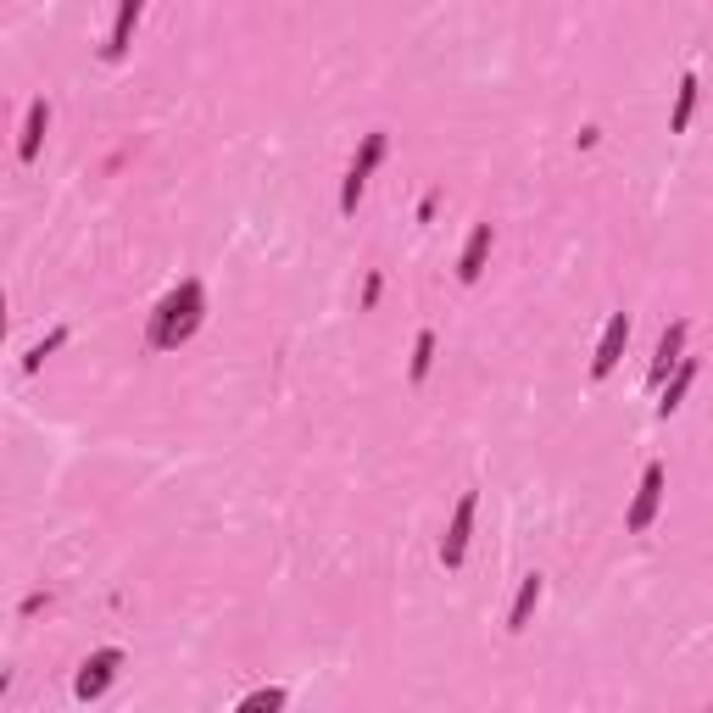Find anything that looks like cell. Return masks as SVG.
I'll use <instances>...</instances> for the list:
<instances>
[{
  "mask_svg": "<svg viewBox=\"0 0 713 713\" xmlns=\"http://www.w3.org/2000/svg\"><path fill=\"white\" fill-rule=\"evenodd\" d=\"M201 307H207L201 285H195V279H184V285L151 312V346L168 351V346H179V340H190L195 329H201Z\"/></svg>",
  "mask_w": 713,
  "mask_h": 713,
  "instance_id": "1",
  "label": "cell"
},
{
  "mask_svg": "<svg viewBox=\"0 0 713 713\" xmlns=\"http://www.w3.org/2000/svg\"><path fill=\"white\" fill-rule=\"evenodd\" d=\"M385 151H390V134H385V129L363 134V151H357V162H351L346 184H340V212H357V201H363V184H368V173H374L379 162H385Z\"/></svg>",
  "mask_w": 713,
  "mask_h": 713,
  "instance_id": "2",
  "label": "cell"
},
{
  "mask_svg": "<svg viewBox=\"0 0 713 713\" xmlns=\"http://www.w3.org/2000/svg\"><path fill=\"white\" fill-rule=\"evenodd\" d=\"M474 513H480V496L463 491L452 524H446V535H441V563H446V569H457V563L468 558V541H474Z\"/></svg>",
  "mask_w": 713,
  "mask_h": 713,
  "instance_id": "3",
  "label": "cell"
},
{
  "mask_svg": "<svg viewBox=\"0 0 713 713\" xmlns=\"http://www.w3.org/2000/svg\"><path fill=\"white\" fill-rule=\"evenodd\" d=\"M117 669H123V652H117V647L90 652V658H84V669H78V697L95 702V697H101V691L117 680Z\"/></svg>",
  "mask_w": 713,
  "mask_h": 713,
  "instance_id": "4",
  "label": "cell"
},
{
  "mask_svg": "<svg viewBox=\"0 0 713 713\" xmlns=\"http://www.w3.org/2000/svg\"><path fill=\"white\" fill-rule=\"evenodd\" d=\"M658 507H663V463H647V474H641V491H636V502H630V513H624V524L641 535L652 519H658Z\"/></svg>",
  "mask_w": 713,
  "mask_h": 713,
  "instance_id": "5",
  "label": "cell"
},
{
  "mask_svg": "<svg viewBox=\"0 0 713 713\" xmlns=\"http://www.w3.org/2000/svg\"><path fill=\"white\" fill-rule=\"evenodd\" d=\"M624 340H630V312H613L608 329H602V340H597V357H591V379H608L613 368H619Z\"/></svg>",
  "mask_w": 713,
  "mask_h": 713,
  "instance_id": "6",
  "label": "cell"
},
{
  "mask_svg": "<svg viewBox=\"0 0 713 713\" xmlns=\"http://www.w3.org/2000/svg\"><path fill=\"white\" fill-rule=\"evenodd\" d=\"M140 17H145V0H117L112 39L101 45V56H106V62H123V56H129V45H134V28H140Z\"/></svg>",
  "mask_w": 713,
  "mask_h": 713,
  "instance_id": "7",
  "label": "cell"
},
{
  "mask_svg": "<svg viewBox=\"0 0 713 713\" xmlns=\"http://www.w3.org/2000/svg\"><path fill=\"white\" fill-rule=\"evenodd\" d=\"M491 240H496V229H491V223H474V234H468L463 257H457V279H463V285H474V279L485 273V257H491Z\"/></svg>",
  "mask_w": 713,
  "mask_h": 713,
  "instance_id": "8",
  "label": "cell"
},
{
  "mask_svg": "<svg viewBox=\"0 0 713 713\" xmlns=\"http://www.w3.org/2000/svg\"><path fill=\"white\" fill-rule=\"evenodd\" d=\"M541 591H546L541 574H524V580H519V597H513V608H507V630H513V636H519V630H530L535 608H541Z\"/></svg>",
  "mask_w": 713,
  "mask_h": 713,
  "instance_id": "9",
  "label": "cell"
},
{
  "mask_svg": "<svg viewBox=\"0 0 713 713\" xmlns=\"http://www.w3.org/2000/svg\"><path fill=\"white\" fill-rule=\"evenodd\" d=\"M686 335H691V324H686V318H675V324L663 329V340H658V363H652V385H663V379H669V368H680V351H686Z\"/></svg>",
  "mask_w": 713,
  "mask_h": 713,
  "instance_id": "10",
  "label": "cell"
},
{
  "mask_svg": "<svg viewBox=\"0 0 713 713\" xmlns=\"http://www.w3.org/2000/svg\"><path fill=\"white\" fill-rule=\"evenodd\" d=\"M45 129H51V101H34L23 117V140H17V162H34L39 145H45Z\"/></svg>",
  "mask_w": 713,
  "mask_h": 713,
  "instance_id": "11",
  "label": "cell"
},
{
  "mask_svg": "<svg viewBox=\"0 0 713 713\" xmlns=\"http://www.w3.org/2000/svg\"><path fill=\"white\" fill-rule=\"evenodd\" d=\"M697 73L680 78V90H675V112H669V134H686L691 129V112H697Z\"/></svg>",
  "mask_w": 713,
  "mask_h": 713,
  "instance_id": "12",
  "label": "cell"
},
{
  "mask_svg": "<svg viewBox=\"0 0 713 713\" xmlns=\"http://www.w3.org/2000/svg\"><path fill=\"white\" fill-rule=\"evenodd\" d=\"M697 385V363L691 357H680V368H675V379H669V390H663V402H658V413L669 418V413H680V402H686V390Z\"/></svg>",
  "mask_w": 713,
  "mask_h": 713,
  "instance_id": "13",
  "label": "cell"
},
{
  "mask_svg": "<svg viewBox=\"0 0 713 713\" xmlns=\"http://www.w3.org/2000/svg\"><path fill=\"white\" fill-rule=\"evenodd\" d=\"M429 363H435V329H424V335L413 340V363H407V379L418 385V379L429 374Z\"/></svg>",
  "mask_w": 713,
  "mask_h": 713,
  "instance_id": "14",
  "label": "cell"
},
{
  "mask_svg": "<svg viewBox=\"0 0 713 713\" xmlns=\"http://www.w3.org/2000/svg\"><path fill=\"white\" fill-rule=\"evenodd\" d=\"M56 346H67V329H51V335L39 340V346H28V357H23V368H39L45 357H51Z\"/></svg>",
  "mask_w": 713,
  "mask_h": 713,
  "instance_id": "15",
  "label": "cell"
},
{
  "mask_svg": "<svg viewBox=\"0 0 713 713\" xmlns=\"http://www.w3.org/2000/svg\"><path fill=\"white\" fill-rule=\"evenodd\" d=\"M240 708H285V691H251Z\"/></svg>",
  "mask_w": 713,
  "mask_h": 713,
  "instance_id": "16",
  "label": "cell"
},
{
  "mask_svg": "<svg viewBox=\"0 0 713 713\" xmlns=\"http://www.w3.org/2000/svg\"><path fill=\"white\" fill-rule=\"evenodd\" d=\"M379 290H385V279H379V273H368V279H363V307H374Z\"/></svg>",
  "mask_w": 713,
  "mask_h": 713,
  "instance_id": "17",
  "label": "cell"
}]
</instances>
